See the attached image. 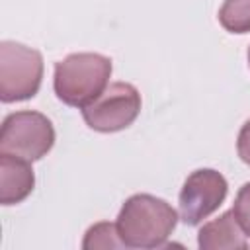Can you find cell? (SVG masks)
Masks as SVG:
<instances>
[{
	"label": "cell",
	"mask_w": 250,
	"mask_h": 250,
	"mask_svg": "<svg viewBox=\"0 0 250 250\" xmlns=\"http://www.w3.org/2000/svg\"><path fill=\"white\" fill-rule=\"evenodd\" d=\"M55 145V127L39 111L23 109L4 117L0 127V152L35 162Z\"/></svg>",
	"instance_id": "cell-4"
},
{
	"label": "cell",
	"mask_w": 250,
	"mask_h": 250,
	"mask_svg": "<svg viewBox=\"0 0 250 250\" xmlns=\"http://www.w3.org/2000/svg\"><path fill=\"white\" fill-rule=\"evenodd\" d=\"M232 211H234L236 219L240 221L242 229L248 230V227H250V182L244 184L238 189L236 199H234V205H232Z\"/></svg>",
	"instance_id": "cell-11"
},
{
	"label": "cell",
	"mask_w": 250,
	"mask_h": 250,
	"mask_svg": "<svg viewBox=\"0 0 250 250\" xmlns=\"http://www.w3.org/2000/svg\"><path fill=\"white\" fill-rule=\"evenodd\" d=\"M178 219L168 201L150 193H135L121 205L115 225L127 248H162Z\"/></svg>",
	"instance_id": "cell-1"
},
{
	"label": "cell",
	"mask_w": 250,
	"mask_h": 250,
	"mask_svg": "<svg viewBox=\"0 0 250 250\" xmlns=\"http://www.w3.org/2000/svg\"><path fill=\"white\" fill-rule=\"evenodd\" d=\"M246 234H248V238H250V227H248V230H246Z\"/></svg>",
	"instance_id": "cell-14"
},
{
	"label": "cell",
	"mask_w": 250,
	"mask_h": 250,
	"mask_svg": "<svg viewBox=\"0 0 250 250\" xmlns=\"http://www.w3.org/2000/svg\"><path fill=\"white\" fill-rule=\"evenodd\" d=\"M236 152L244 164L250 166V119L240 127L238 139H236Z\"/></svg>",
	"instance_id": "cell-12"
},
{
	"label": "cell",
	"mask_w": 250,
	"mask_h": 250,
	"mask_svg": "<svg viewBox=\"0 0 250 250\" xmlns=\"http://www.w3.org/2000/svg\"><path fill=\"white\" fill-rule=\"evenodd\" d=\"M82 248L84 250H98V248H102V250L109 248L111 250V248H127V246L119 236L117 225L102 221V223L92 225L86 230L84 240H82Z\"/></svg>",
	"instance_id": "cell-10"
},
{
	"label": "cell",
	"mask_w": 250,
	"mask_h": 250,
	"mask_svg": "<svg viewBox=\"0 0 250 250\" xmlns=\"http://www.w3.org/2000/svg\"><path fill=\"white\" fill-rule=\"evenodd\" d=\"M35 186V174L29 160L0 152V203H21Z\"/></svg>",
	"instance_id": "cell-7"
},
{
	"label": "cell",
	"mask_w": 250,
	"mask_h": 250,
	"mask_svg": "<svg viewBox=\"0 0 250 250\" xmlns=\"http://www.w3.org/2000/svg\"><path fill=\"white\" fill-rule=\"evenodd\" d=\"M141 94L133 84L113 82L92 104L82 107V117L98 133H117L133 125L141 113Z\"/></svg>",
	"instance_id": "cell-5"
},
{
	"label": "cell",
	"mask_w": 250,
	"mask_h": 250,
	"mask_svg": "<svg viewBox=\"0 0 250 250\" xmlns=\"http://www.w3.org/2000/svg\"><path fill=\"white\" fill-rule=\"evenodd\" d=\"M246 57H248V66H250V47H248V55Z\"/></svg>",
	"instance_id": "cell-13"
},
{
	"label": "cell",
	"mask_w": 250,
	"mask_h": 250,
	"mask_svg": "<svg viewBox=\"0 0 250 250\" xmlns=\"http://www.w3.org/2000/svg\"><path fill=\"white\" fill-rule=\"evenodd\" d=\"M219 23L229 33L250 31V0H225L219 8Z\"/></svg>",
	"instance_id": "cell-9"
},
{
	"label": "cell",
	"mask_w": 250,
	"mask_h": 250,
	"mask_svg": "<svg viewBox=\"0 0 250 250\" xmlns=\"http://www.w3.org/2000/svg\"><path fill=\"white\" fill-rule=\"evenodd\" d=\"M201 250H238L248 248V234L236 219L234 211H225L217 219L205 223L197 232Z\"/></svg>",
	"instance_id": "cell-8"
},
{
	"label": "cell",
	"mask_w": 250,
	"mask_h": 250,
	"mask_svg": "<svg viewBox=\"0 0 250 250\" xmlns=\"http://www.w3.org/2000/svg\"><path fill=\"white\" fill-rule=\"evenodd\" d=\"M111 70V59L100 53H72L55 64V94L62 104L82 109L109 86Z\"/></svg>",
	"instance_id": "cell-2"
},
{
	"label": "cell",
	"mask_w": 250,
	"mask_h": 250,
	"mask_svg": "<svg viewBox=\"0 0 250 250\" xmlns=\"http://www.w3.org/2000/svg\"><path fill=\"white\" fill-rule=\"evenodd\" d=\"M227 193L229 184L221 172L213 168L191 172L180 189V219L189 227H197L223 205Z\"/></svg>",
	"instance_id": "cell-6"
},
{
	"label": "cell",
	"mask_w": 250,
	"mask_h": 250,
	"mask_svg": "<svg viewBox=\"0 0 250 250\" xmlns=\"http://www.w3.org/2000/svg\"><path fill=\"white\" fill-rule=\"evenodd\" d=\"M43 80V57L16 41L0 43V100L4 104L33 98Z\"/></svg>",
	"instance_id": "cell-3"
}]
</instances>
